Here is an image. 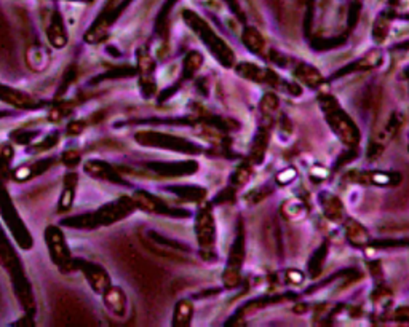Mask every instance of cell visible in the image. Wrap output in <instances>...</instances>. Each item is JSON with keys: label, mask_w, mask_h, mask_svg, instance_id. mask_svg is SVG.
Here are the masks:
<instances>
[{"label": "cell", "mask_w": 409, "mask_h": 327, "mask_svg": "<svg viewBox=\"0 0 409 327\" xmlns=\"http://www.w3.org/2000/svg\"><path fill=\"white\" fill-rule=\"evenodd\" d=\"M135 201L133 198L121 197L114 203H109L101 209H98L95 214H84L79 218H69L64 219L63 225L73 227V229H96L101 225H110L119 222V220L125 219L135 211Z\"/></svg>", "instance_id": "obj_1"}, {"label": "cell", "mask_w": 409, "mask_h": 327, "mask_svg": "<svg viewBox=\"0 0 409 327\" xmlns=\"http://www.w3.org/2000/svg\"><path fill=\"white\" fill-rule=\"evenodd\" d=\"M320 107L323 109L326 120L331 126V130L336 132L339 139L350 147H357L360 142V130L353 123V120L347 115L336 99L329 94H322L318 99Z\"/></svg>", "instance_id": "obj_2"}, {"label": "cell", "mask_w": 409, "mask_h": 327, "mask_svg": "<svg viewBox=\"0 0 409 327\" xmlns=\"http://www.w3.org/2000/svg\"><path fill=\"white\" fill-rule=\"evenodd\" d=\"M182 16H184V21L189 24V27H192L193 32L202 38V42L207 45L209 52L213 53V56L216 58L221 64L225 66V68H230V66L234 64L235 56L224 38H221L216 32L209 27L207 21L202 20L197 13L191 12V10L182 13Z\"/></svg>", "instance_id": "obj_3"}, {"label": "cell", "mask_w": 409, "mask_h": 327, "mask_svg": "<svg viewBox=\"0 0 409 327\" xmlns=\"http://www.w3.org/2000/svg\"><path fill=\"white\" fill-rule=\"evenodd\" d=\"M0 264H2L5 268H8L10 273H12L13 281H15V289L16 292H18L21 302L24 303V307H26V302L32 303L31 287L29 284H27V281L23 275V270H21L20 260L13 252L12 246H10L7 236L3 235L2 229H0Z\"/></svg>", "instance_id": "obj_4"}, {"label": "cell", "mask_w": 409, "mask_h": 327, "mask_svg": "<svg viewBox=\"0 0 409 327\" xmlns=\"http://www.w3.org/2000/svg\"><path fill=\"white\" fill-rule=\"evenodd\" d=\"M197 240L202 249V257L207 260L213 259L214 243H216V225H214V215L211 213V204H207L197 215Z\"/></svg>", "instance_id": "obj_5"}, {"label": "cell", "mask_w": 409, "mask_h": 327, "mask_svg": "<svg viewBox=\"0 0 409 327\" xmlns=\"http://www.w3.org/2000/svg\"><path fill=\"white\" fill-rule=\"evenodd\" d=\"M0 214L3 215V220L8 224L10 230L15 236V240L18 241V245L23 249H31L32 248V238L29 235V231L23 224V220L20 219L18 213L13 206L12 199H10L8 193L0 188Z\"/></svg>", "instance_id": "obj_6"}, {"label": "cell", "mask_w": 409, "mask_h": 327, "mask_svg": "<svg viewBox=\"0 0 409 327\" xmlns=\"http://www.w3.org/2000/svg\"><path fill=\"white\" fill-rule=\"evenodd\" d=\"M136 141L142 144V146L162 147L181 153H200V149H198L195 144L171 135H163V132H140V135L136 136Z\"/></svg>", "instance_id": "obj_7"}, {"label": "cell", "mask_w": 409, "mask_h": 327, "mask_svg": "<svg viewBox=\"0 0 409 327\" xmlns=\"http://www.w3.org/2000/svg\"><path fill=\"white\" fill-rule=\"evenodd\" d=\"M243 259H245V236H243V229L240 225L239 235H237L234 245H232L228 267H225L223 281L228 289H234L235 286H239L241 278V267H243Z\"/></svg>", "instance_id": "obj_8"}, {"label": "cell", "mask_w": 409, "mask_h": 327, "mask_svg": "<svg viewBox=\"0 0 409 327\" xmlns=\"http://www.w3.org/2000/svg\"><path fill=\"white\" fill-rule=\"evenodd\" d=\"M45 240L53 262L57 264L61 270L66 271V273H68V271H74V259L70 257L68 243H66L61 230L57 229V227H48L45 231Z\"/></svg>", "instance_id": "obj_9"}, {"label": "cell", "mask_w": 409, "mask_h": 327, "mask_svg": "<svg viewBox=\"0 0 409 327\" xmlns=\"http://www.w3.org/2000/svg\"><path fill=\"white\" fill-rule=\"evenodd\" d=\"M73 267L74 270L84 271L88 284L91 286V289L96 294H104V291L110 286V278L107 271L103 267H99V265L93 262H87V260H82V259H74Z\"/></svg>", "instance_id": "obj_10"}, {"label": "cell", "mask_w": 409, "mask_h": 327, "mask_svg": "<svg viewBox=\"0 0 409 327\" xmlns=\"http://www.w3.org/2000/svg\"><path fill=\"white\" fill-rule=\"evenodd\" d=\"M350 179L368 185L396 187L400 184L401 176L395 173V171H392V173H387V171H371V173H355L353 176L350 174Z\"/></svg>", "instance_id": "obj_11"}, {"label": "cell", "mask_w": 409, "mask_h": 327, "mask_svg": "<svg viewBox=\"0 0 409 327\" xmlns=\"http://www.w3.org/2000/svg\"><path fill=\"white\" fill-rule=\"evenodd\" d=\"M0 101L13 105V107L27 110H34L42 105V102L38 101V99L32 98L31 94L3 85H0Z\"/></svg>", "instance_id": "obj_12"}, {"label": "cell", "mask_w": 409, "mask_h": 327, "mask_svg": "<svg viewBox=\"0 0 409 327\" xmlns=\"http://www.w3.org/2000/svg\"><path fill=\"white\" fill-rule=\"evenodd\" d=\"M133 201H135L136 208L144 209L147 211V213L165 214V215H187L186 213H174V209H170L163 201H160V198L142 190H137L135 195H133Z\"/></svg>", "instance_id": "obj_13"}, {"label": "cell", "mask_w": 409, "mask_h": 327, "mask_svg": "<svg viewBox=\"0 0 409 327\" xmlns=\"http://www.w3.org/2000/svg\"><path fill=\"white\" fill-rule=\"evenodd\" d=\"M140 72H141V90L144 93V98H151L156 93V80H154V69H156V63L149 56L146 52H140Z\"/></svg>", "instance_id": "obj_14"}, {"label": "cell", "mask_w": 409, "mask_h": 327, "mask_svg": "<svg viewBox=\"0 0 409 327\" xmlns=\"http://www.w3.org/2000/svg\"><path fill=\"white\" fill-rule=\"evenodd\" d=\"M84 169L88 176L96 177V179L109 181V182H114V184H125V182L121 181V177L115 173L112 166L104 163V162H99V160H91V162H87L84 165Z\"/></svg>", "instance_id": "obj_15"}, {"label": "cell", "mask_w": 409, "mask_h": 327, "mask_svg": "<svg viewBox=\"0 0 409 327\" xmlns=\"http://www.w3.org/2000/svg\"><path fill=\"white\" fill-rule=\"evenodd\" d=\"M382 52L380 50H371V52L366 53V56L360 58L355 63H352L350 66L342 69L341 72H337L336 77H342L345 74H350V72H360V70H369L374 68H379L382 64Z\"/></svg>", "instance_id": "obj_16"}, {"label": "cell", "mask_w": 409, "mask_h": 327, "mask_svg": "<svg viewBox=\"0 0 409 327\" xmlns=\"http://www.w3.org/2000/svg\"><path fill=\"white\" fill-rule=\"evenodd\" d=\"M149 168L156 171V173L162 176H191L198 169V165L195 162H186V163H152Z\"/></svg>", "instance_id": "obj_17"}, {"label": "cell", "mask_w": 409, "mask_h": 327, "mask_svg": "<svg viewBox=\"0 0 409 327\" xmlns=\"http://www.w3.org/2000/svg\"><path fill=\"white\" fill-rule=\"evenodd\" d=\"M295 75L297 80L304 83V85H307L308 88H318L323 85L322 74H320V72L311 64H306V63L297 64L295 69Z\"/></svg>", "instance_id": "obj_18"}, {"label": "cell", "mask_w": 409, "mask_h": 327, "mask_svg": "<svg viewBox=\"0 0 409 327\" xmlns=\"http://www.w3.org/2000/svg\"><path fill=\"white\" fill-rule=\"evenodd\" d=\"M103 298H104V303H106V307L112 312L114 314H119L121 316L125 313V308H126V298H125V294L124 291L120 289V287H112L109 286L106 291L103 294Z\"/></svg>", "instance_id": "obj_19"}, {"label": "cell", "mask_w": 409, "mask_h": 327, "mask_svg": "<svg viewBox=\"0 0 409 327\" xmlns=\"http://www.w3.org/2000/svg\"><path fill=\"white\" fill-rule=\"evenodd\" d=\"M320 204H322V209L326 218L329 220H341L342 219V214H344V208H342V203L341 199L331 195L328 192H323L320 193Z\"/></svg>", "instance_id": "obj_20"}, {"label": "cell", "mask_w": 409, "mask_h": 327, "mask_svg": "<svg viewBox=\"0 0 409 327\" xmlns=\"http://www.w3.org/2000/svg\"><path fill=\"white\" fill-rule=\"evenodd\" d=\"M269 128H265L262 126L261 130L258 131L256 137L253 139V146H251V163L253 165H259L264 162V157H265V151H267V146H269Z\"/></svg>", "instance_id": "obj_21"}, {"label": "cell", "mask_w": 409, "mask_h": 327, "mask_svg": "<svg viewBox=\"0 0 409 327\" xmlns=\"http://www.w3.org/2000/svg\"><path fill=\"white\" fill-rule=\"evenodd\" d=\"M345 235H347V240L350 241V245L357 248L368 245L369 241V234L366 231V229H364L362 224H358L357 220H352V219L347 220L345 224Z\"/></svg>", "instance_id": "obj_22"}, {"label": "cell", "mask_w": 409, "mask_h": 327, "mask_svg": "<svg viewBox=\"0 0 409 327\" xmlns=\"http://www.w3.org/2000/svg\"><path fill=\"white\" fill-rule=\"evenodd\" d=\"M52 163H53L52 160H42V162H36L32 165L21 166V168L15 171L13 177L16 181H29V179H32V177L45 173L50 166H52Z\"/></svg>", "instance_id": "obj_23"}, {"label": "cell", "mask_w": 409, "mask_h": 327, "mask_svg": "<svg viewBox=\"0 0 409 327\" xmlns=\"http://www.w3.org/2000/svg\"><path fill=\"white\" fill-rule=\"evenodd\" d=\"M280 105V99L275 96V94H265L262 98L261 104H259V110H261V115H262V126L265 128H270L272 126V121L275 117V112H277Z\"/></svg>", "instance_id": "obj_24"}, {"label": "cell", "mask_w": 409, "mask_h": 327, "mask_svg": "<svg viewBox=\"0 0 409 327\" xmlns=\"http://www.w3.org/2000/svg\"><path fill=\"white\" fill-rule=\"evenodd\" d=\"M48 38L54 48H63L68 43V34H66V27L61 21V16L57 13L52 20V26L48 29Z\"/></svg>", "instance_id": "obj_25"}, {"label": "cell", "mask_w": 409, "mask_h": 327, "mask_svg": "<svg viewBox=\"0 0 409 327\" xmlns=\"http://www.w3.org/2000/svg\"><path fill=\"white\" fill-rule=\"evenodd\" d=\"M77 181L79 177L77 174L70 173L64 177V188L63 193H61V199H59V211H68L74 203V195H75V187H77Z\"/></svg>", "instance_id": "obj_26"}, {"label": "cell", "mask_w": 409, "mask_h": 327, "mask_svg": "<svg viewBox=\"0 0 409 327\" xmlns=\"http://www.w3.org/2000/svg\"><path fill=\"white\" fill-rule=\"evenodd\" d=\"M241 40L251 53L261 54L264 52L265 40H264V37L261 36V32H259L258 29H254V27H246L245 32H243V36H241Z\"/></svg>", "instance_id": "obj_27"}, {"label": "cell", "mask_w": 409, "mask_h": 327, "mask_svg": "<svg viewBox=\"0 0 409 327\" xmlns=\"http://www.w3.org/2000/svg\"><path fill=\"white\" fill-rule=\"evenodd\" d=\"M170 192H173L174 195H178L181 199H186V201H202L207 195V192L203 190V188H198V187H191V185H182V187H173V188H168Z\"/></svg>", "instance_id": "obj_28"}, {"label": "cell", "mask_w": 409, "mask_h": 327, "mask_svg": "<svg viewBox=\"0 0 409 327\" xmlns=\"http://www.w3.org/2000/svg\"><path fill=\"white\" fill-rule=\"evenodd\" d=\"M192 303L189 301H181L176 305L174 316H173V326H189L192 321Z\"/></svg>", "instance_id": "obj_29"}, {"label": "cell", "mask_w": 409, "mask_h": 327, "mask_svg": "<svg viewBox=\"0 0 409 327\" xmlns=\"http://www.w3.org/2000/svg\"><path fill=\"white\" fill-rule=\"evenodd\" d=\"M203 56L198 52H191L184 59V66H182V77L184 79H191L197 74V70L202 68Z\"/></svg>", "instance_id": "obj_30"}, {"label": "cell", "mask_w": 409, "mask_h": 327, "mask_svg": "<svg viewBox=\"0 0 409 327\" xmlns=\"http://www.w3.org/2000/svg\"><path fill=\"white\" fill-rule=\"evenodd\" d=\"M281 213L286 219H291V220H297L306 215L307 209L304 206V203L301 199H291V201H286L283 206H281Z\"/></svg>", "instance_id": "obj_31"}, {"label": "cell", "mask_w": 409, "mask_h": 327, "mask_svg": "<svg viewBox=\"0 0 409 327\" xmlns=\"http://www.w3.org/2000/svg\"><path fill=\"white\" fill-rule=\"evenodd\" d=\"M390 31V16H387V13H382L375 21L374 29H373V38L375 43H382L387 36H389Z\"/></svg>", "instance_id": "obj_32"}, {"label": "cell", "mask_w": 409, "mask_h": 327, "mask_svg": "<svg viewBox=\"0 0 409 327\" xmlns=\"http://www.w3.org/2000/svg\"><path fill=\"white\" fill-rule=\"evenodd\" d=\"M251 176H253L251 165H248V163L240 165L239 168L235 169V173L232 174V177H230V185H232V188H240V187H243V185L246 184L248 181L251 179Z\"/></svg>", "instance_id": "obj_33"}, {"label": "cell", "mask_w": 409, "mask_h": 327, "mask_svg": "<svg viewBox=\"0 0 409 327\" xmlns=\"http://www.w3.org/2000/svg\"><path fill=\"white\" fill-rule=\"evenodd\" d=\"M326 256H328V245L325 243V245L313 254L311 259V264H308V271H311L312 276H318L320 273H322L323 260L326 259Z\"/></svg>", "instance_id": "obj_34"}, {"label": "cell", "mask_w": 409, "mask_h": 327, "mask_svg": "<svg viewBox=\"0 0 409 327\" xmlns=\"http://www.w3.org/2000/svg\"><path fill=\"white\" fill-rule=\"evenodd\" d=\"M297 177V171L295 168H288V169H283L281 173L277 176V182L280 185H286L292 182Z\"/></svg>", "instance_id": "obj_35"}, {"label": "cell", "mask_w": 409, "mask_h": 327, "mask_svg": "<svg viewBox=\"0 0 409 327\" xmlns=\"http://www.w3.org/2000/svg\"><path fill=\"white\" fill-rule=\"evenodd\" d=\"M58 141H59L58 132H53V135H50L48 137H45V139H43L40 144H38V146H36L34 151H31V152H42V151H47V149L53 147L54 144H58Z\"/></svg>", "instance_id": "obj_36"}, {"label": "cell", "mask_w": 409, "mask_h": 327, "mask_svg": "<svg viewBox=\"0 0 409 327\" xmlns=\"http://www.w3.org/2000/svg\"><path fill=\"white\" fill-rule=\"evenodd\" d=\"M63 162H64V165H68V166H75V165H79V162H80V155L74 151H69L63 155Z\"/></svg>", "instance_id": "obj_37"}, {"label": "cell", "mask_w": 409, "mask_h": 327, "mask_svg": "<svg viewBox=\"0 0 409 327\" xmlns=\"http://www.w3.org/2000/svg\"><path fill=\"white\" fill-rule=\"evenodd\" d=\"M286 278H288V281L292 282V284H301V282L304 281V275L297 270H290L288 275H286Z\"/></svg>", "instance_id": "obj_38"}, {"label": "cell", "mask_w": 409, "mask_h": 327, "mask_svg": "<svg viewBox=\"0 0 409 327\" xmlns=\"http://www.w3.org/2000/svg\"><path fill=\"white\" fill-rule=\"evenodd\" d=\"M326 176H328V171H326L325 168L312 169V177H320V179H325Z\"/></svg>", "instance_id": "obj_39"}]
</instances>
